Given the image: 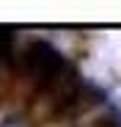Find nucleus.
<instances>
[{"label":"nucleus","instance_id":"nucleus-1","mask_svg":"<svg viewBox=\"0 0 121 127\" xmlns=\"http://www.w3.org/2000/svg\"><path fill=\"white\" fill-rule=\"evenodd\" d=\"M72 66L69 58L60 53L55 44L44 39H33L17 53V66H14V86L28 89V99L41 89L47 86L50 80H55L60 72H66Z\"/></svg>","mask_w":121,"mask_h":127},{"label":"nucleus","instance_id":"nucleus-2","mask_svg":"<svg viewBox=\"0 0 121 127\" xmlns=\"http://www.w3.org/2000/svg\"><path fill=\"white\" fill-rule=\"evenodd\" d=\"M85 80L80 77V72L74 66H69L66 72H60L55 80H50L47 86H41L28 102H25V119L30 122V127L36 124H47L58 116H66L69 108L74 105V99L80 97Z\"/></svg>","mask_w":121,"mask_h":127}]
</instances>
